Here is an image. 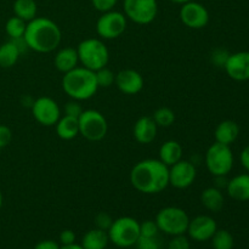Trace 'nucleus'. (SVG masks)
Returning <instances> with one entry per match:
<instances>
[{
    "mask_svg": "<svg viewBox=\"0 0 249 249\" xmlns=\"http://www.w3.org/2000/svg\"><path fill=\"white\" fill-rule=\"evenodd\" d=\"M129 179L131 186L141 194H160L169 186V167L160 160H142L131 168Z\"/></svg>",
    "mask_w": 249,
    "mask_h": 249,
    "instance_id": "obj_1",
    "label": "nucleus"
},
{
    "mask_svg": "<svg viewBox=\"0 0 249 249\" xmlns=\"http://www.w3.org/2000/svg\"><path fill=\"white\" fill-rule=\"evenodd\" d=\"M23 39L28 49L39 53H48L60 46L62 32L53 19L48 17H36L27 22Z\"/></svg>",
    "mask_w": 249,
    "mask_h": 249,
    "instance_id": "obj_2",
    "label": "nucleus"
},
{
    "mask_svg": "<svg viewBox=\"0 0 249 249\" xmlns=\"http://www.w3.org/2000/svg\"><path fill=\"white\" fill-rule=\"evenodd\" d=\"M61 87L66 95L77 101H87L91 99L99 90L95 72L83 66H78L74 70L65 73Z\"/></svg>",
    "mask_w": 249,
    "mask_h": 249,
    "instance_id": "obj_3",
    "label": "nucleus"
},
{
    "mask_svg": "<svg viewBox=\"0 0 249 249\" xmlns=\"http://www.w3.org/2000/svg\"><path fill=\"white\" fill-rule=\"evenodd\" d=\"M78 58L83 67L96 72L102 67H106L109 61V51L102 39H84L77 46Z\"/></svg>",
    "mask_w": 249,
    "mask_h": 249,
    "instance_id": "obj_4",
    "label": "nucleus"
},
{
    "mask_svg": "<svg viewBox=\"0 0 249 249\" xmlns=\"http://www.w3.org/2000/svg\"><path fill=\"white\" fill-rule=\"evenodd\" d=\"M107 233L109 242L118 248L134 247L140 237V223L131 216H121L113 220Z\"/></svg>",
    "mask_w": 249,
    "mask_h": 249,
    "instance_id": "obj_5",
    "label": "nucleus"
},
{
    "mask_svg": "<svg viewBox=\"0 0 249 249\" xmlns=\"http://www.w3.org/2000/svg\"><path fill=\"white\" fill-rule=\"evenodd\" d=\"M155 221L160 232L165 235H185L190 223V216L179 207H165L158 212Z\"/></svg>",
    "mask_w": 249,
    "mask_h": 249,
    "instance_id": "obj_6",
    "label": "nucleus"
},
{
    "mask_svg": "<svg viewBox=\"0 0 249 249\" xmlns=\"http://www.w3.org/2000/svg\"><path fill=\"white\" fill-rule=\"evenodd\" d=\"M206 167L213 177L228 175L233 168V153L230 146L214 142L208 147L204 157Z\"/></svg>",
    "mask_w": 249,
    "mask_h": 249,
    "instance_id": "obj_7",
    "label": "nucleus"
},
{
    "mask_svg": "<svg viewBox=\"0 0 249 249\" xmlns=\"http://www.w3.org/2000/svg\"><path fill=\"white\" fill-rule=\"evenodd\" d=\"M79 135L88 141H101L108 131V124L101 112L96 109H84L78 118Z\"/></svg>",
    "mask_w": 249,
    "mask_h": 249,
    "instance_id": "obj_8",
    "label": "nucleus"
},
{
    "mask_svg": "<svg viewBox=\"0 0 249 249\" xmlns=\"http://www.w3.org/2000/svg\"><path fill=\"white\" fill-rule=\"evenodd\" d=\"M128 18L123 12L109 10L102 12L96 21V33L104 40L117 39L125 32Z\"/></svg>",
    "mask_w": 249,
    "mask_h": 249,
    "instance_id": "obj_9",
    "label": "nucleus"
},
{
    "mask_svg": "<svg viewBox=\"0 0 249 249\" xmlns=\"http://www.w3.org/2000/svg\"><path fill=\"white\" fill-rule=\"evenodd\" d=\"M124 15L136 24H150L158 14L157 0H124Z\"/></svg>",
    "mask_w": 249,
    "mask_h": 249,
    "instance_id": "obj_10",
    "label": "nucleus"
},
{
    "mask_svg": "<svg viewBox=\"0 0 249 249\" xmlns=\"http://www.w3.org/2000/svg\"><path fill=\"white\" fill-rule=\"evenodd\" d=\"M31 109L33 118L44 126L55 125L62 116L57 102L49 96H40L34 100Z\"/></svg>",
    "mask_w": 249,
    "mask_h": 249,
    "instance_id": "obj_11",
    "label": "nucleus"
},
{
    "mask_svg": "<svg viewBox=\"0 0 249 249\" xmlns=\"http://www.w3.org/2000/svg\"><path fill=\"white\" fill-rule=\"evenodd\" d=\"M180 19L191 29H202L209 23V12L204 5L191 0L181 5Z\"/></svg>",
    "mask_w": 249,
    "mask_h": 249,
    "instance_id": "obj_12",
    "label": "nucleus"
},
{
    "mask_svg": "<svg viewBox=\"0 0 249 249\" xmlns=\"http://www.w3.org/2000/svg\"><path fill=\"white\" fill-rule=\"evenodd\" d=\"M197 177L196 165L190 160H181L169 167V185L174 189L185 190L191 186Z\"/></svg>",
    "mask_w": 249,
    "mask_h": 249,
    "instance_id": "obj_13",
    "label": "nucleus"
},
{
    "mask_svg": "<svg viewBox=\"0 0 249 249\" xmlns=\"http://www.w3.org/2000/svg\"><path fill=\"white\" fill-rule=\"evenodd\" d=\"M218 230V224L209 215H197L190 219L187 226V237L195 242H207L211 241L215 231Z\"/></svg>",
    "mask_w": 249,
    "mask_h": 249,
    "instance_id": "obj_14",
    "label": "nucleus"
},
{
    "mask_svg": "<svg viewBox=\"0 0 249 249\" xmlns=\"http://www.w3.org/2000/svg\"><path fill=\"white\" fill-rule=\"evenodd\" d=\"M224 70L231 79L236 82H247L249 80V51L230 53Z\"/></svg>",
    "mask_w": 249,
    "mask_h": 249,
    "instance_id": "obj_15",
    "label": "nucleus"
},
{
    "mask_svg": "<svg viewBox=\"0 0 249 249\" xmlns=\"http://www.w3.org/2000/svg\"><path fill=\"white\" fill-rule=\"evenodd\" d=\"M143 77L135 70L126 68L116 74L114 84L124 95H136L143 89Z\"/></svg>",
    "mask_w": 249,
    "mask_h": 249,
    "instance_id": "obj_16",
    "label": "nucleus"
},
{
    "mask_svg": "<svg viewBox=\"0 0 249 249\" xmlns=\"http://www.w3.org/2000/svg\"><path fill=\"white\" fill-rule=\"evenodd\" d=\"M158 126L155 123L152 117L143 116L140 117L135 122L133 128L134 139L141 145H148L152 142L157 136Z\"/></svg>",
    "mask_w": 249,
    "mask_h": 249,
    "instance_id": "obj_17",
    "label": "nucleus"
},
{
    "mask_svg": "<svg viewBox=\"0 0 249 249\" xmlns=\"http://www.w3.org/2000/svg\"><path fill=\"white\" fill-rule=\"evenodd\" d=\"M226 192L232 199L238 202L249 201V173L240 174L229 180Z\"/></svg>",
    "mask_w": 249,
    "mask_h": 249,
    "instance_id": "obj_18",
    "label": "nucleus"
},
{
    "mask_svg": "<svg viewBox=\"0 0 249 249\" xmlns=\"http://www.w3.org/2000/svg\"><path fill=\"white\" fill-rule=\"evenodd\" d=\"M78 63H79V58H78L77 49L71 48V46L60 49L53 58V65L56 70L63 74L78 67Z\"/></svg>",
    "mask_w": 249,
    "mask_h": 249,
    "instance_id": "obj_19",
    "label": "nucleus"
},
{
    "mask_svg": "<svg viewBox=\"0 0 249 249\" xmlns=\"http://www.w3.org/2000/svg\"><path fill=\"white\" fill-rule=\"evenodd\" d=\"M238 135H240V126L235 121H230V119L220 122L214 131L215 142L228 146L232 145L237 140Z\"/></svg>",
    "mask_w": 249,
    "mask_h": 249,
    "instance_id": "obj_20",
    "label": "nucleus"
},
{
    "mask_svg": "<svg viewBox=\"0 0 249 249\" xmlns=\"http://www.w3.org/2000/svg\"><path fill=\"white\" fill-rule=\"evenodd\" d=\"M55 128L56 134L61 140L70 141L79 135V123H78V118L75 117L63 114L55 124Z\"/></svg>",
    "mask_w": 249,
    "mask_h": 249,
    "instance_id": "obj_21",
    "label": "nucleus"
},
{
    "mask_svg": "<svg viewBox=\"0 0 249 249\" xmlns=\"http://www.w3.org/2000/svg\"><path fill=\"white\" fill-rule=\"evenodd\" d=\"M158 160L164 163L167 167H172L173 164L182 160V146L175 140H168L162 143L158 152Z\"/></svg>",
    "mask_w": 249,
    "mask_h": 249,
    "instance_id": "obj_22",
    "label": "nucleus"
},
{
    "mask_svg": "<svg viewBox=\"0 0 249 249\" xmlns=\"http://www.w3.org/2000/svg\"><path fill=\"white\" fill-rule=\"evenodd\" d=\"M201 203L203 204L204 208L213 213H218L223 209L225 198H224L223 191L216 187L211 186L203 190L201 195Z\"/></svg>",
    "mask_w": 249,
    "mask_h": 249,
    "instance_id": "obj_23",
    "label": "nucleus"
},
{
    "mask_svg": "<svg viewBox=\"0 0 249 249\" xmlns=\"http://www.w3.org/2000/svg\"><path fill=\"white\" fill-rule=\"evenodd\" d=\"M108 242L109 238L107 231L95 228L83 236L80 245L84 249H106Z\"/></svg>",
    "mask_w": 249,
    "mask_h": 249,
    "instance_id": "obj_24",
    "label": "nucleus"
},
{
    "mask_svg": "<svg viewBox=\"0 0 249 249\" xmlns=\"http://www.w3.org/2000/svg\"><path fill=\"white\" fill-rule=\"evenodd\" d=\"M21 51L14 40H9L0 45V67L11 68L18 61Z\"/></svg>",
    "mask_w": 249,
    "mask_h": 249,
    "instance_id": "obj_25",
    "label": "nucleus"
},
{
    "mask_svg": "<svg viewBox=\"0 0 249 249\" xmlns=\"http://www.w3.org/2000/svg\"><path fill=\"white\" fill-rule=\"evenodd\" d=\"M12 10H14L15 16L29 22L36 17L38 5H36V0H15Z\"/></svg>",
    "mask_w": 249,
    "mask_h": 249,
    "instance_id": "obj_26",
    "label": "nucleus"
},
{
    "mask_svg": "<svg viewBox=\"0 0 249 249\" xmlns=\"http://www.w3.org/2000/svg\"><path fill=\"white\" fill-rule=\"evenodd\" d=\"M27 28V22L17 16L10 17L5 23V32L11 39L23 38L24 32Z\"/></svg>",
    "mask_w": 249,
    "mask_h": 249,
    "instance_id": "obj_27",
    "label": "nucleus"
},
{
    "mask_svg": "<svg viewBox=\"0 0 249 249\" xmlns=\"http://www.w3.org/2000/svg\"><path fill=\"white\" fill-rule=\"evenodd\" d=\"M214 249H232L235 245L233 236L228 230H216L211 238Z\"/></svg>",
    "mask_w": 249,
    "mask_h": 249,
    "instance_id": "obj_28",
    "label": "nucleus"
},
{
    "mask_svg": "<svg viewBox=\"0 0 249 249\" xmlns=\"http://www.w3.org/2000/svg\"><path fill=\"white\" fill-rule=\"evenodd\" d=\"M152 118L158 128H168V126L174 124L175 113L169 107H160L155 111Z\"/></svg>",
    "mask_w": 249,
    "mask_h": 249,
    "instance_id": "obj_29",
    "label": "nucleus"
},
{
    "mask_svg": "<svg viewBox=\"0 0 249 249\" xmlns=\"http://www.w3.org/2000/svg\"><path fill=\"white\" fill-rule=\"evenodd\" d=\"M95 77H96V82L99 88H111L114 84L116 80V74L112 70L106 67H102L95 72Z\"/></svg>",
    "mask_w": 249,
    "mask_h": 249,
    "instance_id": "obj_30",
    "label": "nucleus"
},
{
    "mask_svg": "<svg viewBox=\"0 0 249 249\" xmlns=\"http://www.w3.org/2000/svg\"><path fill=\"white\" fill-rule=\"evenodd\" d=\"M167 249H191L190 238L185 235L172 236L168 242Z\"/></svg>",
    "mask_w": 249,
    "mask_h": 249,
    "instance_id": "obj_31",
    "label": "nucleus"
},
{
    "mask_svg": "<svg viewBox=\"0 0 249 249\" xmlns=\"http://www.w3.org/2000/svg\"><path fill=\"white\" fill-rule=\"evenodd\" d=\"M134 247L136 249H162L158 236L157 237H143V236H140Z\"/></svg>",
    "mask_w": 249,
    "mask_h": 249,
    "instance_id": "obj_32",
    "label": "nucleus"
},
{
    "mask_svg": "<svg viewBox=\"0 0 249 249\" xmlns=\"http://www.w3.org/2000/svg\"><path fill=\"white\" fill-rule=\"evenodd\" d=\"M160 232V231L155 220H146L143 223H140V236H143V237H157Z\"/></svg>",
    "mask_w": 249,
    "mask_h": 249,
    "instance_id": "obj_33",
    "label": "nucleus"
},
{
    "mask_svg": "<svg viewBox=\"0 0 249 249\" xmlns=\"http://www.w3.org/2000/svg\"><path fill=\"white\" fill-rule=\"evenodd\" d=\"M83 107L80 105V101H77V100H71L63 107V112H65L66 116L75 117V118H79L80 114L83 113Z\"/></svg>",
    "mask_w": 249,
    "mask_h": 249,
    "instance_id": "obj_34",
    "label": "nucleus"
},
{
    "mask_svg": "<svg viewBox=\"0 0 249 249\" xmlns=\"http://www.w3.org/2000/svg\"><path fill=\"white\" fill-rule=\"evenodd\" d=\"M229 56H230V53L228 50L223 48L215 49V50L212 53V62L216 66V67H223L225 66L226 61H228Z\"/></svg>",
    "mask_w": 249,
    "mask_h": 249,
    "instance_id": "obj_35",
    "label": "nucleus"
},
{
    "mask_svg": "<svg viewBox=\"0 0 249 249\" xmlns=\"http://www.w3.org/2000/svg\"><path fill=\"white\" fill-rule=\"evenodd\" d=\"M112 223H113V219L111 218V215L105 212H101V213L97 214L95 216V224H96L97 229H101L104 231H108V229L111 228Z\"/></svg>",
    "mask_w": 249,
    "mask_h": 249,
    "instance_id": "obj_36",
    "label": "nucleus"
},
{
    "mask_svg": "<svg viewBox=\"0 0 249 249\" xmlns=\"http://www.w3.org/2000/svg\"><path fill=\"white\" fill-rule=\"evenodd\" d=\"M117 2H118V0H91L94 9L100 11L101 14L102 12L109 11V10H113Z\"/></svg>",
    "mask_w": 249,
    "mask_h": 249,
    "instance_id": "obj_37",
    "label": "nucleus"
},
{
    "mask_svg": "<svg viewBox=\"0 0 249 249\" xmlns=\"http://www.w3.org/2000/svg\"><path fill=\"white\" fill-rule=\"evenodd\" d=\"M12 140V131L9 126L0 124V148H4L11 142Z\"/></svg>",
    "mask_w": 249,
    "mask_h": 249,
    "instance_id": "obj_38",
    "label": "nucleus"
},
{
    "mask_svg": "<svg viewBox=\"0 0 249 249\" xmlns=\"http://www.w3.org/2000/svg\"><path fill=\"white\" fill-rule=\"evenodd\" d=\"M61 246H68L75 243V233L72 230H63L60 233Z\"/></svg>",
    "mask_w": 249,
    "mask_h": 249,
    "instance_id": "obj_39",
    "label": "nucleus"
},
{
    "mask_svg": "<svg viewBox=\"0 0 249 249\" xmlns=\"http://www.w3.org/2000/svg\"><path fill=\"white\" fill-rule=\"evenodd\" d=\"M61 246L53 240H44L36 243L33 249H60Z\"/></svg>",
    "mask_w": 249,
    "mask_h": 249,
    "instance_id": "obj_40",
    "label": "nucleus"
},
{
    "mask_svg": "<svg viewBox=\"0 0 249 249\" xmlns=\"http://www.w3.org/2000/svg\"><path fill=\"white\" fill-rule=\"evenodd\" d=\"M240 162L242 167L249 173V145L246 146L240 155Z\"/></svg>",
    "mask_w": 249,
    "mask_h": 249,
    "instance_id": "obj_41",
    "label": "nucleus"
},
{
    "mask_svg": "<svg viewBox=\"0 0 249 249\" xmlns=\"http://www.w3.org/2000/svg\"><path fill=\"white\" fill-rule=\"evenodd\" d=\"M228 175H219V177H214V181H215V185H214V187H216V189L219 190H223V189H226V186H228Z\"/></svg>",
    "mask_w": 249,
    "mask_h": 249,
    "instance_id": "obj_42",
    "label": "nucleus"
},
{
    "mask_svg": "<svg viewBox=\"0 0 249 249\" xmlns=\"http://www.w3.org/2000/svg\"><path fill=\"white\" fill-rule=\"evenodd\" d=\"M60 249H84L82 247V245H78V243H72V245L68 246H61Z\"/></svg>",
    "mask_w": 249,
    "mask_h": 249,
    "instance_id": "obj_43",
    "label": "nucleus"
},
{
    "mask_svg": "<svg viewBox=\"0 0 249 249\" xmlns=\"http://www.w3.org/2000/svg\"><path fill=\"white\" fill-rule=\"evenodd\" d=\"M169 1L174 2V4H179V5H182V4H185V2H189V1H191V0H169Z\"/></svg>",
    "mask_w": 249,
    "mask_h": 249,
    "instance_id": "obj_44",
    "label": "nucleus"
},
{
    "mask_svg": "<svg viewBox=\"0 0 249 249\" xmlns=\"http://www.w3.org/2000/svg\"><path fill=\"white\" fill-rule=\"evenodd\" d=\"M2 201H4V199H2V194H1V191H0V211H1V207H2Z\"/></svg>",
    "mask_w": 249,
    "mask_h": 249,
    "instance_id": "obj_45",
    "label": "nucleus"
},
{
    "mask_svg": "<svg viewBox=\"0 0 249 249\" xmlns=\"http://www.w3.org/2000/svg\"><path fill=\"white\" fill-rule=\"evenodd\" d=\"M0 151H1V148H0Z\"/></svg>",
    "mask_w": 249,
    "mask_h": 249,
    "instance_id": "obj_46",
    "label": "nucleus"
},
{
    "mask_svg": "<svg viewBox=\"0 0 249 249\" xmlns=\"http://www.w3.org/2000/svg\"><path fill=\"white\" fill-rule=\"evenodd\" d=\"M106 249H107V248H106Z\"/></svg>",
    "mask_w": 249,
    "mask_h": 249,
    "instance_id": "obj_47",
    "label": "nucleus"
}]
</instances>
